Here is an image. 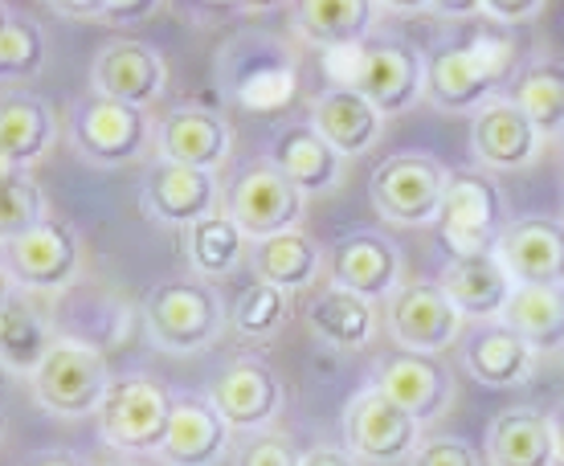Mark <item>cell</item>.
<instances>
[{"label":"cell","mask_w":564,"mask_h":466,"mask_svg":"<svg viewBox=\"0 0 564 466\" xmlns=\"http://www.w3.org/2000/svg\"><path fill=\"white\" fill-rule=\"evenodd\" d=\"M422 446V425L372 384L344 405V451L372 466L410 463Z\"/></svg>","instance_id":"30bf717a"},{"label":"cell","mask_w":564,"mask_h":466,"mask_svg":"<svg viewBox=\"0 0 564 466\" xmlns=\"http://www.w3.org/2000/svg\"><path fill=\"white\" fill-rule=\"evenodd\" d=\"M372 389L384 393L393 405L410 413L417 425H434L437 418H446L454 405V377L451 368L437 356H417V353H389L372 368Z\"/></svg>","instance_id":"9a60e30c"},{"label":"cell","mask_w":564,"mask_h":466,"mask_svg":"<svg viewBox=\"0 0 564 466\" xmlns=\"http://www.w3.org/2000/svg\"><path fill=\"white\" fill-rule=\"evenodd\" d=\"M176 397L152 372L115 377L99 405V438L119 454H155L164 442Z\"/></svg>","instance_id":"8992f818"},{"label":"cell","mask_w":564,"mask_h":466,"mask_svg":"<svg viewBox=\"0 0 564 466\" xmlns=\"http://www.w3.org/2000/svg\"><path fill=\"white\" fill-rule=\"evenodd\" d=\"M499 324H508L536 353L564 348V286H516Z\"/></svg>","instance_id":"836d02e7"},{"label":"cell","mask_w":564,"mask_h":466,"mask_svg":"<svg viewBox=\"0 0 564 466\" xmlns=\"http://www.w3.org/2000/svg\"><path fill=\"white\" fill-rule=\"evenodd\" d=\"M381 4L372 0H303L291 9V29L324 54H352L368 45Z\"/></svg>","instance_id":"484cf974"},{"label":"cell","mask_w":564,"mask_h":466,"mask_svg":"<svg viewBox=\"0 0 564 466\" xmlns=\"http://www.w3.org/2000/svg\"><path fill=\"white\" fill-rule=\"evenodd\" d=\"M311 128L319 131L332 152H339L344 160L352 155L372 152L377 143L384 140V115L365 99L356 95L352 86H324L315 99H311Z\"/></svg>","instance_id":"d4e9b609"},{"label":"cell","mask_w":564,"mask_h":466,"mask_svg":"<svg viewBox=\"0 0 564 466\" xmlns=\"http://www.w3.org/2000/svg\"><path fill=\"white\" fill-rule=\"evenodd\" d=\"M9 17H13V9H9V4H0V25H4Z\"/></svg>","instance_id":"c3c4849f"},{"label":"cell","mask_w":564,"mask_h":466,"mask_svg":"<svg viewBox=\"0 0 564 466\" xmlns=\"http://www.w3.org/2000/svg\"><path fill=\"white\" fill-rule=\"evenodd\" d=\"M45 33L33 17H9L0 25V83H29L45 71Z\"/></svg>","instance_id":"74e56055"},{"label":"cell","mask_w":564,"mask_h":466,"mask_svg":"<svg viewBox=\"0 0 564 466\" xmlns=\"http://www.w3.org/2000/svg\"><path fill=\"white\" fill-rule=\"evenodd\" d=\"M327 274L332 283L352 291V295L368 299V303H381L405 283V258H401V246L389 241L384 234H372V229H360V234H348L332 246L327 254Z\"/></svg>","instance_id":"d6986e66"},{"label":"cell","mask_w":564,"mask_h":466,"mask_svg":"<svg viewBox=\"0 0 564 466\" xmlns=\"http://www.w3.org/2000/svg\"><path fill=\"white\" fill-rule=\"evenodd\" d=\"M213 74L229 102L250 111H274L295 95L299 57L295 45L262 25L234 29L213 54Z\"/></svg>","instance_id":"7a4b0ae2"},{"label":"cell","mask_w":564,"mask_h":466,"mask_svg":"<svg viewBox=\"0 0 564 466\" xmlns=\"http://www.w3.org/2000/svg\"><path fill=\"white\" fill-rule=\"evenodd\" d=\"M410 466H482V454L466 438L437 434V438H422V446L413 451Z\"/></svg>","instance_id":"ab89813d"},{"label":"cell","mask_w":564,"mask_h":466,"mask_svg":"<svg viewBox=\"0 0 564 466\" xmlns=\"http://www.w3.org/2000/svg\"><path fill=\"white\" fill-rule=\"evenodd\" d=\"M90 86L102 99L148 111L169 90V57H164L160 45L140 42V37H111V42H102L95 50Z\"/></svg>","instance_id":"4fadbf2b"},{"label":"cell","mask_w":564,"mask_h":466,"mask_svg":"<svg viewBox=\"0 0 564 466\" xmlns=\"http://www.w3.org/2000/svg\"><path fill=\"white\" fill-rule=\"evenodd\" d=\"M544 136L536 123L508 99L499 95L470 119V152L482 164V172H523L540 160Z\"/></svg>","instance_id":"44dd1931"},{"label":"cell","mask_w":564,"mask_h":466,"mask_svg":"<svg viewBox=\"0 0 564 466\" xmlns=\"http://www.w3.org/2000/svg\"><path fill=\"white\" fill-rule=\"evenodd\" d=\"M229 446H234V430L226 418L213 410L209 397H176L172 401V418L160 442V466H217L226 463Z\"/></svg>","instance_id":"7402d4cb"},{"label":"cell","mask_w":564,"mask_h":466,"mask_svg":"<svg viewBox=\"0 0 564 466\" xmlns=\"http://www.w3.org/2000/svg\"><path fill=\"white\" fill-rule=\"evenodd\" d=\"M339 86H352L377 111L405 115L417 99H425V54L405 42H368L352 50L348 78Z\"/></svg>","instance_id":"8fae6325"},{"label":"cell","mask_w":564,"mask_h":466,"mask_svg":"<svg viewBox=\"0 0 564 466\" xmlns=\"http://www.w3.org/2000/svg\"><path fill=\"white\" fill-rule=\"evenodd\" d=\"M520 74V42L491 21H463L451 42L425 54V102L446 115H475Z\"/></svg>","instance_id":"6da1fadb"},{"label":"cell","mask_w":564,"mask_h":466,"mask_svg":"<svg viewBox=\"0 0 564 466\" xmlns=\"http://www.w3.org/2000/svg\"><path fill=\"white\" fill-rule=\"evenodd\" d=\"M544 13H549L544 0H482L479 4V17H487V21L499 29L532 25V21H540Z\"/></svg>","instance_id":"60d3db41"},{"label":"cell","mask_w":564,"mask_h":466,"mask_svg":"<svg viewBox=\"0 0 564 466\" xmlns=\"http://www.w3.org/2000/svg\"><path fill=\"white\" fill-rule=\"evenodd\" d=\"M13 299H17V283H13V274L4 270V262H0V311L9 307Z\"/></svg>","instance_id":"7dc6e473"},{"label":"cell","mask_w":564,"mask_h":466,"mask_svg":"<svg viewBox=\"0 0 564 466\" xmlns=\"http://www.w3.org/2000/svg\"><path fill=\"white\" fill-rule=\"evenodd\" d=\"M209 401L213 410L226 418L234 434H258V430H270V422L282 413L286 393H282L279 372L267 360L241 356V360H234V365L217 372Z\"/></svg>","instance_id":"e0dca14e"},{"label":"cell","mask_w":564,"mask_h":466,"mask_svg":"<svg viewBox=\"0 0 564 466\" xmlns=\"http://www.w3.org/2000/svg\"><path fill=\"white\" fill-rule=\"evenodd\" d=\"M226 193L221 181L213 172L184 169V164H169V160H155L140 188V209L143 217H152L155 226L188 229L221 213Z\"/></svg>","instance_id":"2e32d148"},{"label":"cell","mask_w":564,"mask_h":466,"mask_svg":"<svg viewBox=\"0 0 564 466\" xmlns=\"http://www.w3.org/2000/svg\"><path fill=\"white\" fill-rule=\"evenodd\" d=\"M70 143L95 169H128L155 148V119L140 107L90 95L70 111Z\"/></svg>","instance_id":"ba28073f"},{"label":"cell","mask_w":564,"mask_h":466,"mask_svg":"<svg viewBox=\"0 0 564 466\" xmlns=\"http://www.w3.org/2000/svg\"><path fill=\"white\" fill-rule=\"evenodd\" d=\"M234 466H303V446L282 430H258L241 438Z\"/></svg>","instance_id":"f35d334b"},{"label":"cell","mask_w":564,"mask_h":466,"mask_svg":"<svg viewBox=\"0 0 564 466\" xmlns=\"http://www.w3.org/2000/svg\"><path fill=\"white\" fill-rule=\"evenodd\" d=\"M111 368L102 356L99 344L74 336H57V344L50 348L37 372L29 377V393L42 405L50 418H99V405L107 389H111Z\"/></svg>","instance_id":"277c9868"},{"label":"cell","mask_w":564,"mask_h":466,"mask_svg":"<svg viewBox=\"0 0 564 466\" xmlns=\"http://www.w3.org/2000/svg\"><path fill=\"white\" fill-rule=\"evenodd\" d=\"M536 348L516 336L508 324H482L463 348V368L470 372V381H479L482 389L528 384L532 372H536Z\"/></svg>","instance_id":"4316f807"},{"label":"cell","mask_w":564,"mask_h":466,"mask_svg":"<svg viewBox=\"0 0 564 466\" xmlns=\"http://www.w3.org/2000/svg\"><path fill=\"white\" fill-rule=\"evenodd\" d=\"M107 466H140V463H131V458H119V463H107Z\"/></svg>","instance_id":"681fc988"},{"label":"cell","mask_w":564,"mask_h":466,"mask_svg":"<svg viewBox=\"0 0 564 466\" xmlns=\"http://www.w3.org/2000/svg\"><path fill=\"white\" fill-rule=\"evenodd\" d=\"M508 99L536 123V131L544 140L564 136V62L561 57H536V62H528L516 74Z\"/></svg>","instance_id":"e575fe53"},{"label":"cell","mask_w":564,"mask_h":466,"mask_svg":"<svg viewBox=\"0 0 564 466\" xmlns=\"http://www.w3.org/2000/svg\"><path fill=\"white\" fill-rule=\"evenodd\" d=\"M57 140L54 107L29 90H9L0 95V160L9 169H29L42 164Z\"/></svg>","instance_id":"83f0119b"},{"label":"cell","mask_w":564,"mask_h":466,"mask_svg":"<svg viewBox=\"0 0 564 466\" xmlns=\"http://www.w3.org/2000/svg\"><path fill=\"white\" fill-rule=\"evenodd\" d=\"M4 270L13 274L21 291H66L83 270V238L70 221L45 217L42 226H33L25 238L4 246Z\"/></svg>","instance_id":"5bb4252c"},{"label":"cell","mask_w":564,"mask_h":466,"mask_svg":"<svg viewBox=\"0 0 564 466\" xmlns=\"http://www.w3.org/2000/svg\"><path fill=\"white\" fill-rule=\"evenodd\" d=\"M143 327L160 353L193 356L209 353L226 336L229 311L217 286L205 279H169L155 283L143 299Z\"/></svg>","instance_id":"3957f363"},{"label":"cell","mask_w":564,"mask_h":466,"mask_svg":"<svg viewBox=\"0 0 564 466\" xmlns=\"http://www.w3.org/2000/svg\"><path fill=\"white\" fill-rule=\"evenodd\" d=\"M307 324L327 348L356 353V348H368L377 339V332H381V307L352 295V291H344V286L327 283L319 295L311 299Z\"/></svg>","instance_id":"f546056e"},{"label":"cell","mask_w":564,"mask_h":466,"mask_svg":"<svg viewBox=\"0 0 564 466\" xmlns=\"http://www.w3.org/2000/svg\"><path fill=\"white\" fill-rule=\"evenodd\" d=\"M57 344V332L50 327L42 311L33 307L29 295H17L0 311V368L17 377H33L50 348Z\"/></svg>","instance_id":"1f68e13d"},{"label":"cell","mask_w":564,"mask_h":466,"mask_svg":"<svg viewBox=\"0 0 564 466\" xmlns=\"http://www.w3.org/2000/svg\"><path fill=\"white\" fill-rule=\"evenodd\" d=\"M516 286H564V221L561 217H511L495 246Z\"/></svg>","instance_id":"ffe728a7"},{"label":"cell","mask_w":564,"mask_h":466,"mask_svg":"<svg viewBox=\"0 0 564 466\" xmlns=\"http://www.w3.org/2000/svg\"><path fill=\"white\" fill-rule=\"evenodd\" d=\"M451 169L430 152H393L368 176L372 209L389 226H434Z\"/></svg>","instance_id":"52a82bcc"},{"label":"cell","mask_w":564,"mask_h":466,"mask_svg":"<svg viewBox=\"0 0 564 466\" xmlns=\"http://www.w3.org/2000/svg\"><path fill=\"white\" fill-rule=\"evenodd\" d=\"M160 13L155 0H102L99 4V25H143Z\"/></svg>","instance_id":"b9f144b4"},{"label":"cell","mask_w":564,"mask_h":466,"mask_svg":"<svg viewBox=\"0 0 564 466\" xmlns=\"http://www.w3.org/2000/svg\"><path fill=\"white\" fill-rule=\"evenodd\" d=\"M463 315L454 311V303L442 295L437 283H401L393 295L384 299V327L401 353L417 356H437L454 348V339L463 336Z\"/></svg>","instance_id":"7c38bea8"},{"label":"cell","mask_w":564,"mask_h":466,"mask_svg":"<svg viewBox=\"0 0 564 466\" xmlns=\"http://www.w3.org/2000/svg\"><path fill=\"white\" fill-rule=\"evenodd\" d=\"M437 238L451 258L487 254L499 246V234L508 229V201L482 169H458L446 181V197L437 209Z\"/></svg>","instance_id":"5b68a950"},{"label":"cell","mask_w":564,"mask_h":466,"mask_svg":"<svg viewBox=\"0 0 564 466\" xmlns=\"http://www.w3.org/2000/svg\"><path fill=\"white\" fill-rule=\"evenodd\" d=\"M184 254H188V267H193V279H226L250 258V238L241 234L234 221L226 217V209L197 221V226L184 229Z\"/></svg>","instance_id":"d6a6232c"},{"label":"cell","mask_w":564,"mask_h":466,"mask_svg":"<svg viewBox=\"0 0 564 466\" xmlns=\"http://www.w3.org/2000/svg\"><path fill=\"white\" fill-rule=\"evenodd\" d=\"M487 466H561L549 413L516 405L487 425Z\"/></svg>","instance_id":"f1b7e54d"},{"label":"cell","mask_w":564,"mask_h":466,"mask_svg":"<svg viewBox=\"0 0 564 466\" xmlns=\"http://www.w3.org/2000/svg\"><path fill=\"white\" fill-rule=\"evenodd\" d=\"M267 164H274L303 197L336 193L348 172V160L332 152V143L311 123H282L267 143Z\"/></svg>","instance_id":"603a6c76"},{"label":"cell","mask_w":564,"mask_h":466,"mask_svg":"<svg viewBox=\"0 0 564 466\" xmlns=\"http://www.w3.org/2000/svg\"><path fill=\"white\" fill-rule=\"evenodd\" d=\"M303 466H360V458H352L344 446H311L303 451Z\"/></svg>","instance_id":"ee69618b"},{"label":"cell","mask_w":564,"mask_h":466,"mask_svg":"<svg viewBox=\"0 0 564 466\" xmlns=\"http://www.w3.org/2000/svg\"><path fill=\"white\" fill-rule=\"evenodd\" d=\"M549 422H552V438H556V454H561L564 463V397L556 401V410L549 413Z\"/></svg>","instance_id":"bcb514c9"},{"label":"cell","mask_w":564,"mask_h":466,"mask_svg":"<svg viewBox=\"0 0 564 466\" xmlns=\"http://www.w3.org/2000/svg\"><path fill=\"white\" fill-rule=\"evenodd\" d=\"M45 217H50V209H45V193L37 176L29 169H9L0 160V246L25 238Z\"/></svg>","instance_id":"d590c367"},{"label":"cell","mask_w":564,"mask_h":466,"mask_svg":"<svg viewBox=\"0 0 564 466\" xmlns=\"http://www.w3.org/2000/svg\"><path fill=\"white\" fill-rule=\"evenodd\" d=\"M437 286H442V295L451 299L463 319H479V324H499L511 291H516L508 267L499 262L495 250L451 258L437 274Z\"/></svg>","instance_id":"cb8c5ba5"},{"label":"cell","mask_w":564,"mask_h":466,"mask_svg":"<svg viewBox=\"0 0 564 466\" xmlns=\"http://www.w3.org/2000/svg\"><path fill=\"white\" fill-rule=\"evenodd\" d=\"M226 217L246 234L250 241H267L279 234H291L303 221L307 197L299 193L295 184L286 181L274 164L254 160L229 181L226 188Z\"/></svg>","instance_id":"9c48e42d"},{"label":"cell","mask_w":564,"mask_h":466,"mask_svg":"<svg viewBox=\"0 0 564 466\" xmlns=\"http://www.w3.org/2000/svg\"><path fill=\"white\" fill-rule=\"evenodd\" d=\"M99 4L102 0H54L45 9L54 17H66V21H99Z\"/></svg>","instance_id":"7bdbcfd3"},{"label":"cell","mask_w":564,"mask_h":466,"mask_svg":"<svg viewBox=\"0 0 564 466\" xmlns=\"http://www.w3.org/2000/svg\"><path fill=\"white\" fill-rule=\"evenodd\" d=\"M250 267H254L258 283H270L286 295H295V291H307L324 279L327 258L315 246V238H307L303 229H291L279 238L250 241Z\"/></svg>","instance_id":"4dcf8cb0"},{"label":"cell","mask_w":564,"mask_h":466,"mask_svg":"<svg viewBox=\"0 0 564 466\" xmlns=\"http://www.w3.org/2000/svg\"><path fill=\"white\" fill-rule=\"evenodd\" d=\"M21 466H90V463L74 451H37V454H29Z\"/></svg>","instance_id":"f6af8a7d"},{"label":"cell","mask_w":564,"mask_h":466,"mask_svg":"<svg viewBox=\"0 0 564 466\" xmlns=\"http://www.w3.org/2000/svg\"><path fill=\"white\" fill-rule=\"evenodd\" d=\"M286 315H291V295L279 291V286L258 283L254 279L250 286H241L238 299H234V307H229V327L246 339H270L282 332Z\"/></svg>","instance_id":"8d00e7d4"},{"label":"cell","mask_w":564,"mask_h":466,"mask_svg":"<svg viewBox=\"0 0 564 466\" xmlns=\"http://www.w3.org/2000/svg\"><path fill=\"white\" fill-rule=\"evenodd\" d=\"M155 152L169 164L217 176L234 155V128L226 115L209 107H172L155 123Z\"/></svg>","instance_id":"ac0fdd59"}]
</instances>
